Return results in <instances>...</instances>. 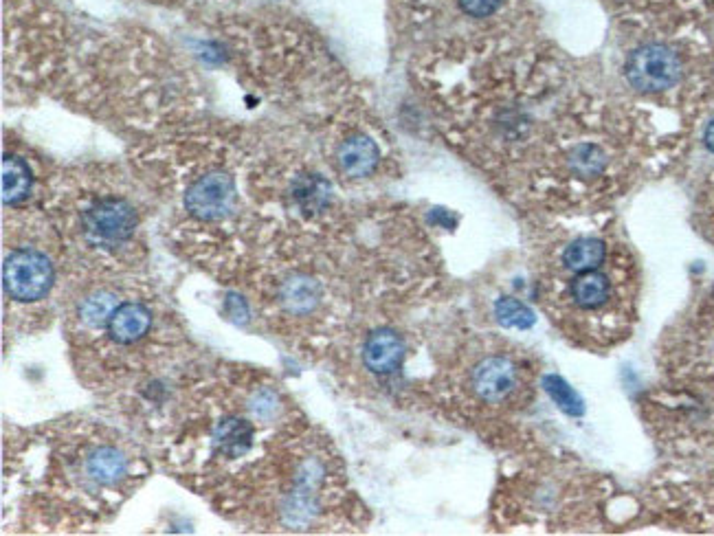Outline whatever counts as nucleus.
I'll return each mask as SVG.
<instances>
[{"label": "nucleus", "mask_w": 714, "mask_h": 536, "mask_svg": "<svg viewBox=\"0 0 714 536\" xmlns=\"http://www.w3.org/2000/svg\"><path fill=\"white\" fill-rule=\"evenodd\" d=\"M3 282L11 299L36 301L49 293L53 284V266L47 255L31 249H20L3 264Z\"/></svg>", "instance_id": "f257e3e1"}, {"label": "nucleus", "mask_w": 714, "mask_h": 536, "mask_svg": "<svg viewBox=\"0 0 714 536\" xmlns=\"http://www.w3.org/2000/svg\"><path fill=\"white\" fill-rule=\"evenodd\" d=\"M682 75V62L673 49L664 44H646L635 49L627 62V77L633 88L642 93H660L677 84Z\"/></svg>", "instance_id": "f03ea898"}, {"label": "nucleus", "mask_w": 714, "mask_h": 536, "mask_svg": "<svg viewBox=\"0 0 714 536\" xmlns=\"http://www.w3.org/2000/svg\"><path fill=\"white\" fill-rule=\"evenodd\" d=\"M236 203V185L233 178L222 172H211L187 189L185 207L200 220L225 218Z\"/></svg>", "instance_id": "7ed1b4c3"}, {"label": "nucleus", "mask_w": 714, "mask_h": 536, "mask_svg": "<svg viewBox=\"0 0 714 536\" xmlns=\"http://www.w3.org/2000/svg\"><path fill=\"white\" fill-rule=\"evenodd\" d=\"M137 225V216L126 200L106 198L99 200L84 216L86 233L95 242L119 244L132 236Z\"/></svg>", "instance_id": "20e7f679"}, {"label": "nucleus", "mask_w": 714, "mask_h": 536, "mask_svg": "<svg viewBox=\"0 0 714 536\" xmlns=\"http://www.w3.org/2000/svg\"><path fill=\"white\" fill-rule=\"evenodd\" d=\"M517 387V370L504 356H493L475 367L473 389L479 398L499 402L508 398Z\"/></svg>", "instance_id": "39448f33"}, {"label": "nucleus", "mask_w": 714, "mask_h": 536, "mask_svg": "<svg viewBox=\"0 0 714 536\" xmlns=\"http://www.w3.org/2000/svg\"><path fill=\"white\" fill-rule=\"evenodd\" d=\"M405 356L403 339L392 330H378L367 339L363 348V361L367 370L374 374H392L396 372Z\"/></svg>", "instance_id": "423d86ee"}, {"label": "nucleus", "mask_w": 714, "mask_h": 536, "mask_svg": "<svg viewBox=\"0 0 714 536\" xmlns=\"http://www.w3.org/2000/svg\"><path fill=\"white\" fill-rule=\"evenodd\" d=\"M152 326V312L143 304H121L108 321V332L117 343H135L143 334H148Z\"/></svg>", "instance_id": "0eeeda50"}, {"label": "nucleus", "mask_w": 714, "mask_h": 536, "mask_svg": "<svg viewBox=\"0 0 714 536\" xmlns=\"http://www.w3.org/2000/svg\"><path fill=\"white\" fill-rule=\"evenodd\" d=\"M378 159H381V152H378L376 143L370 137H363V134L348 139L339 148L341 170L354 178H361L374 172Z\"/></svg>", "instance_id": "6e6552de"}, {"label": "nucleus", "mask_w": 714, "mask_h": 536, "mask_svg": "<svg viewBox=\"0 0 714 536\" xmlns=\"http://www.w3.org/2000/svg\"><path fill=\"white\" fill-rule=\"evenodd\" d=\"M31 192V170L18 156L3 159V200L5 205H18Z\"/></svg>", "instance_id": "1a4fd4ad"}, {"label": "nucleus", "mask_w": 714, "mask_h": 536, "mask_svg": "<svg viewBox=\"0 0 714 536\" xmlns=\"http://www.w3.org/2000/svg\"><path fill=\"white\" fill-rule=\"evenodd\" d=\"M609 293V279L598 271L578 273V277L572 282V297L580 308H600L609 299Z\"/></svg>", "instance_id": "9d476101"}, {"label": "nucleus", "mask_w": 714, "mask_h": 536, "mask_svg": "<svg viewBox=\"0 0 714 536\" xmlns=\"http://www.w3.org/2000/svg\"><path fill=\"white\" fill-rule=\"evenodd\" d=\"M602 260H605V244L594 238H583L572 242L563 255L565 266L574 273L596 271Z\"/></svg>", "instance_id": "9b49d317"}, {"label": "nucleus", "mask_w": 714, "mask_h": 536, "mask_svg": "<svg viewBox=\"0 0 714 536\" xmlns=\"http://www.w3.org/2000/svg\"><path fill=\"white\" fill-rule=\"evenodd\" d=\"M88 473L99 484H117L126 475V457L110 449V446H104V449H97L91 455V460H88Z\"/></svg>", "instance_id": "f8f14e48"}, {"label": "nucleus", "mask_w": 714, "mask_h": 536, "mask_svg": "<svg viewBox=\"0 0 714 536\" xmlns=\"http://www.w3.org/2000/svg\"><path fill=\"white\" fill-rule=\"evenodd\" d=\"M253 438V427L247 420H225L216 431V444L220 451L229 457H238L247 453Z\"/></svg>", "instance_id": "ddd939ff"}, {"label": "nucleus", "mask_w": 714, "mask_h": 536, "mask_svg": "<svg viewBox=\"0 0 714 536\" xmlns=\"http://www.w3.org/2000/svg\"><path fill=\"white\" fill-rule=\"evenodd\" d=\"M284 304L288 306V310L293 312H308L310 308H315L317 299H319V286L315 282H310V279H293V282H288L284 286L282 293Z\"/></svg>", "instance_id": "4468645a"}, {"label": "nucleus", "mask_w": 714, "mask_h": 536, "mask_svg": "<svg viewBox=\"0 0 714 536\" xmlns=\"http://www.w3.org/2000/svg\"><path fill=\"white\" fill-rule=\"evenodd\" d=\"M495 312H497V319L504 323L506 328L526 330L534 323L532 310L528 306H523L517 299H499Z\"/></svg>", "instance_id": "2eb2a0df"}, {"label": "nucleus", "mask_w": 714, "mask_h": 536, "mask_svg": "<svg viewBox=\"0 0 714 536\" xmlns=\"http://www.w3.org/2000/svg\"><path fill=\"white\" fill-rule=\"evenodd\" d=\"M117 310L115 306V297L110 295V293H99L91 299H86L84 301V306H82V319L88 323V326H108V321L110 317H113V312Z\"/></svg>", "instance_id": "dca6fc26"}, {"label": "nucleus", "mask_w": 714, "mask_h": 536, "mask_svg": "<svg viewBox=\"0 0 714 536\" xmlns=\"http://www.w3.org/2000/svg\"><path fill=\"white\" fill-rule=\"evenodd\" d=\"M297 198L306 209H319L328 200V185L321 178H306L297 187Z\"/></svg>", "instance_id": "f3484780"}, {"label": "nucleus", "mask_w": 714, "mask_h": 536, "mask_svg": "<svg viewBox=\"0 0 714 536\" xmlns=\"http://www.w3.org/2000/svg\"><path fill=\"white\" fill-rule=\"evenodd\" d=\"M545 385H548V392L550 396L559 402V407L567 413H572V416H578L580 411H583V407H580V400L578 396L572 392V387H567L565 381H561V378H556V376H550V378H545Z\"/></svg>", "instance_id": "a211bd4d"}, {"label": "nucleus", "mask_w": 714, "mask_h": 536, "mask_svg": "<svg viewBox=\"0 0 714 536\" xmlns=\"http://www.w3.org/2000/svg\"><path fill=\"white\" fill-rule=\"evenodd\" d=\"M602 163H605V159H602V154L596 148H591V145H585V148H580L574 154V159H572L574 170L578 174H585V176L598 174L602 170Z\"/></svg>", "instance_id": "6ab92c4d"}, {"label": "nucleus", "mask_w": 714, "mask_h": 536, "mask_svg": "<svg viewBox=\"0 0 714 536\" xmlns=\"http://www.w3.org/2000/svg\"><path fill=\"white\" fill-rule=\"evenodd\" d=\"M499 5L501 0H460V7L473 18H486L490 14H495Z\"/></svg>", "instance_id": "aec40b11"}, {"label": "nucleus", "mask_w": 714, "mask_h": 536, "mask_svg": "<svg viewBox=\"0 0 714 536\" xmlns=\"http://www.w3.org/2000/svg\"><path fill=\"white\" fill-rule=\"evenodd\" d=\"M253 411L258 413L260 418H271L273 413H275V398H273V394H269V392H262L258 398H255Z\"/></svg>", "instance_id": "412c9836"}, {"label": "nucleus", "mask_w": 714, "mask_h": 536, "mask_svg": "<svg viewBox=\"0 0 714 536\" xmlns=\"http://www.w3.org/2000/svg\"><path fill=\"white\" fill-rule=\"evenodd\" d=\"M706 145L714 152V121H712V124L708 126V130H706Z\"/></svg>", "instance_id": "4be33fe9"}]
</instances>
